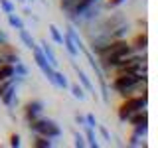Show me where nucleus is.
Wrapping results in <instances>:
<instances>
[{
	"label": "nucleus",
	"mask_w": 158,
	"mask_h": 148,
	"mask_svg": "<svg viewBox=\"0 0 158 148\" xmlns=\"http://www.w3.org/2000/svg\"><path fill=\"white\" fill-rule=\"evenodd\" d=\"M148 105V95L146 93H138V95H131V97H125L123 99V103L118 105V111H117V115H118V121L121 122H127L128 121V117L132 115L135 111H140V109H146Z\"/></svg>",
	"instance_id": "1"
},
{
	"label": "nucleus",
	"mask_w": 158,
	"mask_h": 148,
	"mask_svg": "<svg viewBox=\"0 0 158 148\" xmlns=\"http://www.w3.org/2000/svg\"><path fill=\"white\" fill-rule=\"evenodd\" d=\"M28 128H30L32 134H42V136L52 138V140H56V138H59L63 134L61 126H59L53 118H42L40 117V118H36V121L28 122Z\"/></svg>",
	"instance_id": "2"
},
{
	"label": "nucleus",
	"mask_w": 158,
	"mask_h": 148,
	"mask_svg": "<svg viewBox=\"0 0 158 148\" xmlns=\"http://www.w3.org/2000/svg\"><path fill=\"white\" fill-rule=\"evenodd\" d=\"M81 51L85 53V57L89 59V63H91L93 71H95V75H97V79H99V85H101V95H103V101H105V103H109V85H107V75H105V71L101 69V65H99V61H95L93 53L89 51L87 47H83Z\"/></svg>",
	"instance_id": "3"
},
{
	"label": "nucleus",
	"mask_w": 158,
	"mask_h": 148,
	"mask_svg": "<svg viewBox=\"0 0 158 148\" xmlns=\"http://www.w3.org/2000/svg\"><path fill=\"white\" fill-rule=\"evenodd\" d=\"M44 109H46V105H44L42 99H30V101H26L24 103V118H26V122H32L36 118H40Z\"/></svg>",
	"instance_id": "4"
},
{
	"label": "nucleus",
	"mask_w": 158,
	"mask_h": 148,
	"mask_svg": "<svg viewBox=\"0 0 158 148\" xmlns=\"http://www.w3.org/2000/svg\"><path fill=\"white\" fill-rule=\"evenodd\" d=\"M71 65H73V69H75V71H77V79H79V85H81L83 89H85V91H89V93H91L93 97L97 99V91H95V87H93V83L89 81V77L85 75V71H83V69H79V65H77L75 61H73Z\"/></svg>",
	"instance_id": "5"
},
{
	"label": "nucleus",
	"mask_w": 158,
	"mask_h": 148,
	"mask_svg": "<svg viewBox=\"0 0 158 148\" xmlns=\"http://www.w3.org/2000/svg\"><path fill=\"white\" fill-rule=\"evenodd\" d=\"M40 49H42V53L46 56V59H48V63H49V65H52V67H57V56H56L53 47L49 46L46 39H42V42H40Z\"/></svg>",
	"instance_id": "6"
},
{
	"label": "nucleus",
	"mask_w": 158,
	"mask_h": 148,
	"mask_svg": "<svg viewBox=\"0 0 158 148\" xmlns=\"http://www.w3.org/2000/svg\"><path fill=\"white\" fill-rule=\"evenodd\" d=\"M128 43L132 46V49H135V51H144L146 46H148V34H146V32H138Z\"/></svg>",
	"instance_id": "7"
},
{
	"label": "nucleus",
	"mask_w": 158,
	"mask_h": 148,
	"mask_svg": "<svg viewBox=\"0 0 158 148\" xmlns=\"http://www.w3.org/2000/svg\"><path fill=\"white\" fill-rule=\"evenodd\" d=\"M0 101H2L4 107H14V105H16V101H18V99H16V83H12V85L2 93Z\"/></svg>",
	"instance_id": "8"
},
{
	"label": "nucleus",
	"mask_w": 158,
	"mask_h": 148,
	"mask_svg": "<svg viewBox=\"0 0 158 148\" xmlns=\"http://www.w3.org/2000/svg\"><path fill=\"white\" fill-rule=\"evenodd\" d=\"M128 125L135 126V125H146L148 122V111L146 109H140V111H135L131 117H128Z\"/></svg>",
	"instance_id": "9"
},
{
	"label": "nucleus",
	"mask_w": 158,
	"mask_h": 148,
	"mask_svg": "<svg viewBox=\"0 0 158 148\" xmlns=\"http://www.w3.org/2000/svg\"><path fill=\"white\" fill-rule=\"evenodd\" d=\"M32 146L34 148H52L53 140L48 138V136H42V134H34L32 136Z\"/></svg>",
	"instance_id": "10"
},
{
	"label": "nucleus",
	"mask_w": 158,
	"mask_h": 148,
	"mask_svg": "<svg viewBox=\"0 0 158 148\" xmlns=\"http://www.w3.org/2000/svg\"><path fill=\"white\" fill-rule=\"evenodd\" d=\"M18 36H20V42H22V43H24V46H26L28 49H34V47H36V39L32 38V34H30L26 28L18 30Z\"/></svg>",
	"instance_id": "11"
},
{
	"label": "nucleus",
	"mask_w": 158,
	"mask_h": 148,
	"mask_svg": "<svg viewBox=\"0 0 158 148\" xmlns=\"http://www.w3.org/2000/svg\"><path fill=\"white\" fill-rule=\"evenodd\" d=\"M26 77H28V67L20 59V61L14 63V81H24Z\"/></svg>",
	"instance_id": "12"
},
{
	"label": "nucleus",
	"mask_w": 158,
	"mask_h": 148,
	"mask_svg": "<svg viewBox=\"0 0 158 148\" xmlns=\"http://www.w3.org/2000/svg\"><path fill=\"white\" fill-rule=\"evenodd\" d=\"M61 46L67 49V53H69L71 57H77V56H79V47L75 46V42H73V39L69 38L67 34H63V43H61Z\"/></svg>",
	"instance_id": "13"
},
{
	"label": "nucleus",
	"mask_w": 158,
	"mask_h": 148,
	"mask_svg": "<svg viewBox=\"0 0 158 148\" xmlns=\"http://www.w3.org/2000/svg\"><path fill=\"white\" fill-rule=\"evenodd\" d=\"M85 144L91 146V148H99V142H97V134H95V128H89L85 126Z\"/></svg>",
	"instance_id": "14"
},
{
	"label": "nucleus",
	"mask_w": 158,
	"mask_h": 148,
	"mask_svg": "<svg viewBox=\"0 0 158 148\" xmlns=\"http://www.w3.org/2000/svg\"><path fill=\"white\" fill-rule=\"evenodd\" d=\"M65 34H67V36L73 39V42H75V46L79 47V51H81V49L85 47V46H83V39H81V36L77 34V30H75V26H73V24H69V26H67V32H65Z\"/></svg>",
	"instance_id": "15"
},
{
	"label": "nucleus",
	"mask_w": 158,
	"mask_h": 148,
	"mask_svg": "<svg viewBox=\"0 0 158 148\" xmlns=\"http://www.w3.org/2000/svg\"><path fill=\"white\" fill-rule=\"evenodd\" d=\"M53 85H56V87H59V89H67V87H69L67 75L56 69V73H53Z\"/></svg>",
	"instance_id": "16"
},
{
	"label": "nucleus",
	"mask_w": 158,
	"mask_h": 148,
	"mask_svg": "<svg viewBox=\"0 0 158 148\" xmlns=\"http://www.w3.org/2000/svg\"><path fill=\"white\" fill-rule=\"evenodd\" d=\"M14 77V63H0V81Z\"/></svg>",
	"instance_id": "17"
},
{
	"label": "nucleus",
	"mask_w": 158,
	"mask_h": 148,
	"mask_svg": "<svg viewBox=\"0 0 158 148\" xmlns=\"http://www.w3.org/2000/svg\"><path fill=\"white\" fill-rule=\"evenodd\" d=\"M8 16V24L12 26L14 30H22V28H26V24H24V20L18 16V14H14V12H10V14H6Z\"/></svg>",
	"instance_id": "18"
},
{
	"label": "nucleus",
	"mask_w": 158,
	"mask_h": 148,
	"mask_svg": "<svg viewBox=\"0 0 158 148\" xmlns=\"http://www.w3.org/2000/svg\"><path fill=\"white\" fill-rule=\"evenodd\" d=\"M67 89L71 91V95L75 97V99H79V101H83V99H85V89L79 85V83H71Z\"/></svg>",
	"instance_id": "19"
},
{
	"label": "nucleus",
	"mask_w": 158,
	"mask_h": 148,
	"mask_svg": "<svg viewBox=\"0 0 158 148\" xmlns=\"http://www.w3.org/2000/svg\"><path fill=\"white\" fill-rule=\"evenodd\" d=\"M49 36H52V39L57 43V46H61V43H63V34L59 32V28H57V26H53V24L49 26Z\"/></svg>",
	"instance_id": "20"
},
{
	"label": "nucleus",
	"mask_w": 158,
	"mask_h": 148,
	"mask_svg": "<svg viewBox=\"0 0 158 148\" xmlns=\"http://www.w3.org/2000/svg\"><path fill=\"white\" fill-rule=\"evenodd\" d=\"M75 2L77 0H59V6H61V10L65 14H71V10H73V6H75Z\"/></svg>",
	"instance_id": "21"
},
{
	"label": "nucleus",
	"mask_w": 158,
	"mask_h": 148,
	"mask_svg": "<svg viewBox=\"0 0 158 148\" xmlns=\"http://www.w3.org/2000/svg\"><path fill=\"white\" fill-rule=\"evenodd\" d=\"M142 140H144V136H140V134H135V132H132L127 144H128V146H142V144H144Z\"/></svg>",
	"instance_id": "22"
},
{
	"label": "nucleus",
	"mask_w": 158,
	"mask_h": 148,
	"mask_svg": "<svg viewBox=\"0 0 158 148\" xmlns=\"http://www.w3.org/2000/svg\"><path fill=\"white\" fill-rule=\"evenodd\" d=\"M0 8H2L4 14H10V12H14V2L12 0H0Z\"/></svg>",
	"instance_id": "23"
},
{
	"label": "nucleus",
	"mask_w": 158,
	"mask_h": 148,
	"mask_svg": "<svg viewBox=\"0 0 158 148\" xmlns=\"http://www.w3.org/2000/svg\"><path fill=\"white\" fill-rule=\"evenodd\" d=\"M132 132H135V134H140V136H146L148 122H146V125H135V126H132Z\"/></svg>",
	"instance_id": "24"
},
{
	"label": "nucleus",
	"mask_w": 158,
	"mask_h": 148,
	"mask_svg": "<svg viewBox=\"0 0 158 148\" xmlns=\"http://www.w3.org/2000/svg\"><path fill=\"white\" fill-rule=\"evenodd\" d=\"M85 126L89 128H97V118L93 113H89V115H85Z\"/></svg>",
	"instance_id": "25"
},
{
	"label": "nucleus",
	"mask_w": 158,
	"mask_h": 148,
	"mask_svg": "<svg viewBox=\"0 0 158 148\" xmlns=\"http://www.w3.org/2000/svg\"><path fill=\"white\" fill-rule=\"evenodd\" d=\"M127 0H107L105 2V8H109V10H115V8H118L121 4H125Z\"/></svg>",
	"instance_id": "26"
},
{
	"label": "nucleus",
	"mask_w": 158,
	"mask_h": 148,
	"mask_svg": "<svg viewBox=\"0 0 158 148\" xmlns=\"http://www.w3.org/2000/svg\"><path fill=\"white\" fill-rule=\"evenodd\" d=\"M73 138H75V142H73V144H75L77 148H83V146H87V144H85V136H83V134H79V132H75V134H73Z\"/></svg>",
	"instance_id": "27"
},
{
	"label": "nucleus",
	"mask_w": 158,
	"mask_h": 148,
	"mask_svg": "<svg viewBox=\"0 0 158 148\" xmlns=\"http://www.w3.org/2000/svg\"><path fill=\"white\" fill-rule=\"evenodd\" d=\"M12 83H16L14 81V77H10V79H6V81H0V97H2V93L6 91V89L12 85Z\"/></svg>",
	"instance_id": "28"
},
{
	"label": "nucleus",
	"mask_w": 158,
	"mask_h": 148,
	"mask_svg": "<svg viewBox=\"0 0 158 148\" xmlns=\"http://www.w3.org/2000/svg\"><path fill=\"white\" fill-rule=\"evenodd\" d=\"M22 140H20V134H10V146L12 148H20Z\"/></svg>",
	"instance_id": "29"
},
{
	"label": "nucleus",
	"mask_w": 158,
	"mask_h": 148,
	"mask_svg": "<svg viewBox=\"0 0 158 148\" xmlns=\"http://www.w3.org/2000/svg\"><path fill=\"white\" fill-rule=\"evenodd\" d=\"M97 126H99V125H97ZM99 130H101V134H103V138H105V140L111 142V134H109V130H107L105 126H99Z\"/></svg>",
	"instance_id": "30"
},
{
	"label": "nucleus",
	"mask_w": 158,
	"mask_h": 148,
	"mask_svg": "<svg viewBox=\"0 0 158 148\" xmlns=\"http://www.w3.org/2000/svg\"><path fill=\"white\" fill-rule=\"evenodd\" d=\"M75 121H77V125H81V126H85V115H75Z\"/></svg>",
	"instance_id": "31"
},
{
	"label": "nucleus",
	"mask_w": 158,
	"mask_h": 148,
	"mask_svg": "<svg viewBox=\"0 0 158 148\" xmlns=\"http://www.w3.org/2000/svg\"><path fill=\"white\" fill-rule=\"evenodd\" d=\"M18 2H26V0H18Z\"/></svg>",
	"instance_id": "32"
},
{
	"label": "nucleus",
	"mask_w": 158,
	"mask_h": 148,
	"mask_svg": "<svg viewBox=\"0 0 158 148\" xmlns=\"http://www.w3.org/2000/svg\"><path fill=\"white\" fill-rule=\"evenodd\" d=\"M30 2H34V0H30Z\"/></svg>",
	"instance_id": "33"
}]
</instances>
